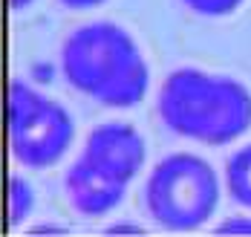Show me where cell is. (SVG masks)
Masks as SVG:
<instances>
[{"mask_svg":"<svg viewBox=\"0 0 251 237\" xmlns=\"http://www.w3.org/2000/svg\"><path fill=\"white\" fill-rule=\"evenodd\" d=\"M61 70L70 87L104 107H136L151 87V67L139 41L113 21L73 29L61 47Z\"/></svg>","mask_w":251,"mask_h":237,"instance_id":"6da1fadb","label":"cell"},{"mask_svg":"<svg viewBox=\"0 0 251 237\" xmlns=\"http://www.w3.org/2000/svg\"><path fill=\"white\" fill-rule=\"evenodd\" d=\"M159 119L168 131L208 148H223L251 131V90L240 79L179 67L162 81Z\"/></svg>","mask_w":251,"mask_h":237,"instance_id":"7a4b0ae2","label":"cell"},{"mask_svg":"<svg viewBox=\"0 0 251 237\" xmlns=\"http://www.w3.org/2000/svg\"><path fill=\"white\" fill-rule=\"evenodd\" d=\"M145 206L156 226L176 235L197 232L220 206V177L197 154H171L153 165L145 183Z\"/></svg>","mask_w":251,"mask_h":237,"instance_id":"3957f363","label":"cell"},{"mask_svg":"<svg viewBox=\"0 0 251 237\" xmlns=\"http://www.w3.org/2000/svg\"><path fill=\"white\" fill-rule=\"evenodd\" d=\"M75 125L67 107L38 87L15 79L9 84V151L29 171H47L67 157Z\"/></svg>","mask_w":251,"mask_h":237,"instance_id":"277c9868","label":"cell"},{"mask_svg":"<svg viewBox=\"0 0 251 237\" xmlns=\"http://www.w3.org/2000/svg\"><path fill=\"white\" fill-rule=\"evenodd\" d=\"M81 157L113 174L122 183H133L148 159V142L130 122H101L84 139Z\"/></svg>","mask_w":251,"mask_h":237,"instance_id":"5b68a950","label":"cell"},{"mask_svg":"<svg viewBox=\"0 0 251 237\" xmlns=\"http://www.w3.org/2000/svg\"><path fill=\"white\" fill-rule=\"evenodd\" d=\"M127 183L116 180L113 174L101 171L90 159L78 157L67 174H64V194L67 203L81 214V217H104L125 200Z\"/></svg>","mask_w":251,"mask_h":237,"instance_id":"8992f818","label":"cell"},{"mask_svg":"<svg viewBox=\"0 0 251 237\" xmlns=\"http://www.w3.org/2000/svg\"><path fill=\"white\" fill-rule=\"evenodd\" d=\"M226 185L237 206L251 211V145L240 148L226 162Z\"/></svg>","mask_w":251,"mask_h":237,"instance_id":"52a82bcc","label":"cell"},{"mask_svg":"<svg viewBox=\"0 0 251 237\" xmlns=\"http://www.w3.org/2000/svg\"><path fill=\"white\" fill-rule=\"evenodd\" d=\"M9 226L18 229L29 220V214L35 211V188L26 183L24 177H12L9 180Z\"/></svg>","mask_w":251,"mask_h":237,"instance_id":"ba28073f","label":"cell"},{"mask_svg":"<svg viewBox=\"0 0 251 237\" xmlns=\"http://www.w3.org/2000/svg\"><path fill=\"white\" fill-rule=\"evenodd\" d=\"M182 3L202 18H226L243 6V0H182Z\"/></svg>","mask_w":251,"mask_h":237,"instance_id":"9c48e42d","label":"cell"},{"mask_svg":"<svg viewBox=\"0 0 251 237\" xmlns=\"http://www.w3.org/2000/svg\"><path fill=\"white\" fill-rule=\"evenodd\" d=\"M214 235H223V237L251 235V217H249V214H234V217L223 220V223H220V226L214 229Z\"/></svg>","mask_w":251,"mask_h":237,"instance_id":"30bf717a","label":"cell"},{"mask_svg":"<svg viewBox=\"0 0 251 237\" xmlns=\"http://www.w3.org/2000/svg\"><path fill=\"white\" fill-rule=\"evenodd\" d=\"M64 9H73V12H87V9H99L101 3L107 0H58Z\"/></svg>","mask_w":251,"mask_h":237,"instance_id":"8fae6325","label":"cell"},{"mask_svg":"<svg viewBox=\"0 0 251 237\" xmlns=\"http://www.w3.org/2000/svg\"><path fill=\"white\" fill-rule=\"evenodd\" d=\"M104 232H107V235H145V229H139V226H133V223H113V226H107Z\"/></svg>","mask_w":251,"mask_h":237,"instance_id":"7c38bea8","label":"cell"},{"mask_svg":"<svg viewBox=\"0 0 251 237\" xmlns=\"http://www.w3.org/2000/svg\"><path fill=\"white\" fill-rule=\"evenodd\" d=\"M29 235H67V229L64 226H35L29 229Z\"/></svg>","mask_w":251,"mask_h":237,"instance_id":"4fadbf2b","label":"cell"},{"mask_svg":"<svg viewBox=\"0 0 251 237\" xmlns=\"http://www.w3.org/2000/svg\"><path fill=\"white\" fill-rule=\"evenodd\" d=\"M32 3H35V0H9V6H12L15 12H21V9H29Z\"/></svg>","mask_w":251,"mask_h":237,"instance_id":"5bb4252c","label":"cell"}]
</instances>
